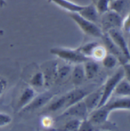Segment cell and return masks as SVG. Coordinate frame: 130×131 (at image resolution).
<instances>
[{"label": "cell", "mask_w": 130, "mask_h": 131, "mask_svg": "<svg viewBox=\"0 0 130 131\" xmlns=\"http://www.w3.org/2000/svg\"><path fill=\"white\" fill-rule=\"evenodd\" d=\"M50 53L69 64H79L85 62L88 58L83 56L77 49H71L63 47H56L50 49Z\"/></svg>", "instance_id": "1"}, {"label": "cell", "mask_w": 130, "mask_h": 131, "mask_svg": "<svg viewBox=\"0 0 130 131\" xmlns=\"http://www.w3.org/2000/svg\"><path fill=\"white\" fill-rule=\"evenodd\" d=\"M123 78H124V72L123 68L121 67L113 75H112L107 79L104 85L101 87L102 88L101 98L97 108L104 106L109 102L112 95L113 94L116 85Z\"/></svg>", "instance_id": "2"}, {"label": "cell", "mask_w": 130, "mask_h": 131, "mask_svg": "<svg viewBox=\"0 0 130 131\" xmlns=\"http://www.w3.org/2000/svg\"><path fill=\"white\" fill-rule=\"evenodd\" d=\"M69 17L75 21L80 30L86 35L100 39L103 37L104 33L102 31L100 27L96 25V23L84 18L78 13L75 12L69 13Z\"/></svg>", "instance_id": "3"}, {"label": "cell", "mask_w": 130, "mask_h": 131, "mask_svg": "<svg viewBox=\"0 0 130 131\" xmlns=\"http://www.w3.org/2000/svg\"><path fill=\"white\" fill-rule=\"evenodd\" d=\"M101 30L103 33L107 32L110 29H120L122 28V24L123 18L120 14L109 10L104 14L101 15Z\"/></svg>", "instance_id": "4"}, {"label": "cell", "mask_w": 130, "mask_h": 131, "mask_svg": "<svg viewBox=\"0 0 130 131\" xmlns=\"http://www.w3.org/2000/svg\"><path fill=\"white\" fill-rule=\"evenodd\" d=\"M106 34L109 36V37L111 39L113 43L120 49V50L122 52L123 56L129 60L130 59V50L129 47L128 45V43L126 40L125 36L123 35V32L120 29H110Z\"/></svg>", "instance_id": "5"}, {"label": "cell", "mask_w": 130, "mask_h": 131, "mask_svg": "<svg viewBox=\"0 0 130 131\" xmlns=\"http://www.w3.org/2000/svg\"><path fill=\"white\" fill-rule=\"evenodd\" d=\"M57 66L58 62L56 60H50L44 62L41 65V72L44 76V87L49 88L53 83L57 82Z\"/></svg>", "instance_id": "6"}, {"label": "cell", "mask_w": 130, "mask_h": 131, "mask_svg": "<svg viewBox=\"0 0 130 131\" xmlns=\"http://www.w3.org/2000/svg\"><path fill=\"white\" fill-rule=\"evenodd\" d=\"M88 111L87 107L84 102V100L67 107L64 112L60 115L61 117H71L77 118L81 121L85 120L88 117Z\"/></svg>", "instance_id": "7"}, {"label": "cell", "mask_w": 130, "mask_h": 131, "mask_svg": "<svg viewBox=\"0 0 130 131\" xmlns=\"http://www.w3.org/2000/svg\"><path fill=\"white\" fill-rule=\"evenodd\" d=\"M53 98V94L50 92H44L40 93V95H37L31 103L28 104L25 108H23L21 111L23 112H31L37 111L46 104H47Z\"/></svg>", "instance_id": "8"}, {"label": "cell", "mask_w": 130, "mask_h": 131, "mask_svg": "<svg viewBox=\"0 0 130 131\" xmlns=\"http://www.w3.org/2000/svg\"><path fill=\"white\" fill-rule=\"evenodd\" d=\"M110 113L111 112L108 110L106 105H104L90 112L88 115L87 119L96 127L107 123Z\"/></svg>", "instance_id": "9"}, {"label": "cell", "mask_w": 130, "mask_h": 131, "mask_svg": "<svg viewBox=\"0 0 130 131\" xmlns=\"http://www.w3.org/2000/svg\"><path fill=\"white\" fill-rule=\"evenodd\" d=\"M101 40H102V41H103V43L104 44L103 46L106 47L107 52L111 53V54H113V55H114L119 60V62L121 63V66L126 63H128V62H129V60H128L123 56V54L120 50V49L113 43L111 39L109 37V36L106 33L103 34V37H101Z\"/></svg>", "instance_id": "10"}, {"label": "cell", "mask_w": 130, "mask_h": 131, "mask_svg": "<svg viewBox=\"0 0 130 131\" xmlns=\"http://www.w3.org/2000/svg\"><path fill=\"white\" fill-rule=\"evenodd\" d=\"M36 95H37L36 91L33 87H31V85L25 87L23 89L20 97L18 98L17 103V110L18 111H21L23 108H25L28 104L31 103V101Z\"/></svg>", "instance_id": "11"}, {"label": "cell", "mask_w": 130, "mask_h": 131, "mask_svg": "<svg viewBox=\"0 0 130 131\" xmlns=\"http://www.w3.org/2000/svg\"><path fill=\"white\" fill-rule=\"evenodd\" d=\"M88 93L83 89H80V88H76L72 91H70L68 93H67L65 95V109L67 107L84 100V98L86 97V95Z\"/></svg>", "instance_id": "12"}, {"label": "cell", "mask_w": 130, "mask_h": 131, "mask_svg": "<svg viewBox=\"0 0 130 131\" xmlns=\"http://www.w3.org/2000/svg\"><path fill=\"white\" fill-rule=\"evenodd\" d=\"M102 88L96 90L95 92L88 93L86 97L84 98V102L87 107L88 114L98 107L99 102L101 98Z\"/></svg>", "instance_id": "13"}, {"label": "cell", "mask_w": 130, "mask_h": 131, "mask_svg": "<svg viewBox=\"0 0 130 131\" xmlns=\"http://www.w3.org/2000/svg\"><path fill=\"white\" fill-rule=\"evenodd\" d=\"M105 105L110 112L114 111H129L130 98L129 97H120Z\"/></svg>", "instance_id": "14"}, {"label": "cell", "mask_w": 130, "mask_h": 131, "mask_svg": "<svg viewBox=\"0 0 130 131\" xmlns=\"http://www.w3.org/2000/svg\"><path fill=\"white\" fill-rule=\"evenodd\" d=\"M78 14L84 18L94 23L98 21L100 15L95 7V5L92 3L89 5H84L82 9L78 12Z\"/></svg>", "instance_id": "15"}, {"label": "cell", "mask_w": 130, "mask_h": 131, "mask_svg": "<svg viewBox=\"0 0 130 131\" xmlns=\"http://www.w3.org/2000/svg\"><path fill=\"white\" fill-rule=\"evenodd\" d=\"M82 64L85 71V79H94L100 71V66L98 62L92 59H88Z\"/></svg>", "instance_id": "16"}, {"label": "cell", "mask_w": 130, "mask_h": 131, "mask_svg": "<svg viewBox=\"0 0 130 131\" xmlns=\"http://www.w3.org/2000/svg\"><path fill=\"white\" fill-rule=\"evenodd\" d=\"M49 1L54 3L55 5L60 7L61 8L65 9V11L68 12L69 13H72V12L78 13L84 6L82 5L75 3L69 0H49Z\"/></svg>", "instance_id": "17"}, {"label": "cell", "mask_w": 130, "mask_h": 131, "mask_svg": "<svg viewBox=\"0 0 130 131\" xmlns=\"http://www.w3.org/2000/svg\"><path fill=\"white\" fill-rule=\"evenodd\" d=\"M70 76H71L72 83L75 85L77 86V85H81L85 79L83 64L79 63V64H75L74 66H72Z\"/></svg>", "instance_id": "18"}, {"label": "cell", "mask_w": 130, "mask_h": 131, "mask_svg": "<svg viewBox=\"0 0 130 131\" xmlns=\"http://www.w3.org/2000/svg\"><path fill=\"white\" fill-rule=\"evenodd\" d=\"M113 94L119 97H129L130 82L126 78L122 79L116 85Z\"/></svg>", "instance_id": "19"}, {"label": "cell", "mask_w": 130, "mask_h": 131, "mask_svg": "<svg viewBox=\"0 0 130 131\" xmlns=\"http://www.w3.org/2000/svg\"><path fill=\"white\" fill-rule=\"evenodd\" d=\"M129 0H114L110 2V10L122 15L126 9H129Z\"/></svg>", "instance_id": "20"}, {"label": "cell", "mask_w": 130, "mask_h": 131, "mask_svg": "<svg viewBox=\"0 0 130 131\" xmlns=\"http://www.w3.org/2000/svg\"><path fill=\"white\" fill-rule=\"evenodd\" d=\"M72 69V66L65 63L64 64H59L57 66V81H63L70 76Z\"/></svg>", "instance_id": "21"}, {"label": "cell", "mask_w": 130, "mask_h": 131, "mask_svg": "<svg viewBox=\"0 0 130 131\" xmlns=\"http://www.w3.org/2000/svg\"><path fill=\"white\" fill-rule=\"evenodd\" d=\"M30 85L33 88H42L44 87L45 81H44V76L41 70H37L35 72L29 80Z\"/></svg>", "instance_id": "22"}, {"label": "cell", "mask_w": 130, "mask_h": 131, "mask_svg": "<svg viewBox=\"0 0 130 131\" xmlns=\"http://www.w3.org/2000/svg\"><path fill=\"white\" fill-rule=\"evenodd\" d=\"M98 44V43L96 41H90V42H88V43L80 46L79 47H78L77 50L78 52H80L85 57L91 59L93 50Z\"/></svg>", "instance_id": "23"}, {"label": "cell", "mask_w": 130, "mask_h": 131, "mask_svg": "<svg viewBox=\"0 0 130 131\" xmlns=\"http://www.w3.org/2000/svg\"><path fill=\"white\" fill-rule=\"evenodd\" d=\"M119 60L113 54L107 52V55L103 57V59L101 60V63L103 66L106 69H114L119 63Z\"/></svg>", "instance_id": "24"}, {"label": "cell", "mask_w": 130, "mask_h": 131, "mask_svg": "<svg viewBox=\"0 0 130 131\" xmlns=\"http://www.w3.org/2000/svg\"><path fill=\"white\" fill-rule=\"evenodd\" d=\"M81 121V120L77 118H71L56 131H78Z\"/></svg>", "instance_id": "25"}, {"label": "cell", "mask_w": 130, "mask_h": 131, "mask_svg": "<svg viewBox=\"0 0 130 131\" xmlns=\"http://www.w3.org/2000/svg\"><path fill=\"white\" fill-rule=\"evenodd\" d=\"M107 50L106 47L103 45H100L98 43L93 50L91 59L97 62L101 61L103 59V57L107 55Z\"/></svg>", "instance_id": "26"}, {"label": "cell", "mask_w": 130, "mask_h": 131, "mask_svg": "<svg viewBox=\"0 0 130 131\" xmlns=\"http://www.w3.org/2000/svg\"><path fill=\"white\" fill-rule=\"evenodd\" d=\"M65 101H66L65 95L60 97L57 100L53 101L50 104V106L48 107V111H52V112H56V111H57L62 108H65Z\"/></svg>", "instance_id": "27"}, {"label": "cell", "mask_w": 130, "mask_h": 131, "mask_svg": "<svg viewBox=\"0 0 130 131\" xmlns=\"http://www.w3.org/2000/svg\"><path fill=\"white\" fill-rule=\"evenodd\" d=\"M110 0H98L95 7L100 15L104 14L105 12L110 10Z\"/></svg>", "instance_id": "28"}, {"label": "cell", "mask_w": 130, "mask_h": 131, "mask_svg": "<svg viewBox=\"0 0 130 131\" xmlns=\"http://www.w3.org/2000/svg\"><path fill=\"white\" fill-rule=\"evenodd\" d=\"M78 131H96L95 126L93 125L87 118L82 120L80 123Z\"/></svg>", "instance_id": "29"}, {"label": "cell", "mask_w": 130, "mask_h": 131, "mask_svg": "<svg viewBox=\"0 0 130 131\" xmlns=\"http://www.w3.org/2000/svg\"><path fill=\"white\" fill-rule=\"evenodd\" d=\"M12 121V117L10 114L0 112V127H4L9 125Z\"/></svg>", "instance_id": "30"}, {"label": "cell", "mask_w": 130, "mask_h": 131, "mask_svg": "<svg viewBox=\"0 0 130 131\" xmlns=\"http://www.w3.org/2000/svg\"><path fill=\"white\" fill-rule=\"evenodd\" d=\"M40 122H41V125L44 128H46V129H50L53 127V123H54L53 122V119L51 117H50V116H44V117H43L41 121H40Z\"/></svg>", "instance_id": "31"}, {"label": "cell", "mask_w": 130, "mask_h": 131, "mask_svg": "<svg viewBox=\"0 0 130 131\" xmlns=\"http://www.w3.org/2000/svg\"><path fill=\"white\" fill-rule=\"evenodd\" d=\"M123 29L125 32L129 33L130 31V22H129V14H127L124 18L122 24V28L121 29Z\"/></svg>", "instance_id": "32"}, {"label": "cell", "mask_w": 130, "mask_h": 131, "mask_svg": "<svg viewBox=\"0 0 130 131\" xmlns=\"http://www.w3.org/2000/svg\"><path fill=\"white\" fill-rule=\"evenodd\" d=\"M7 85H8L7 79L5 78H4L3 76L0 75V97L2 95V94L5 91Z\"/></svg>", "instance_id": "33"}, {"label": "cell", "mask_w": 130, "mask_h": 131, "mask_svg": "<svg viewBox=\"0 0 130 131\" xmlns=\"http://www.w3.org/2000/svg\"><path fill=\"white\" fill-rule=\"evenodd\" d=\"M112 1H114V0H110V2H112Z\"/></svg>", "instance_id": "34"}, {"label": "cell", "mask_w": 130, "mask_h": 131, "mask_svg": "<svg viewBox=\"0 0 130 131\" xmlns=\"http://www.w3.org/2000/svg\"><path fill=\"white\" fill-rule=\"evenodd\" d=\"M99 131H105V130H99Z\"/></svg>", "instance_id": "35"}]
</instances>
